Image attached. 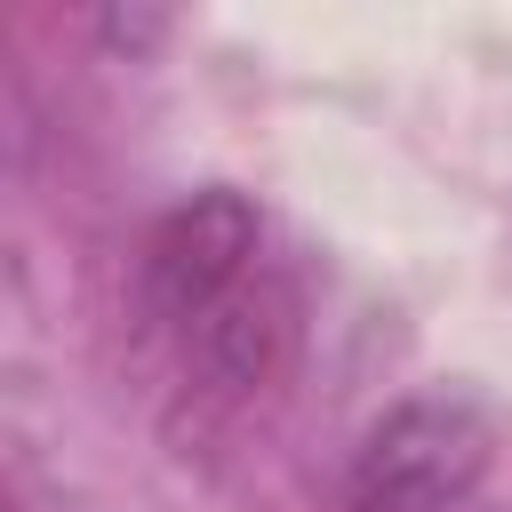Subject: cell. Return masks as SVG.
Wrapping results in <instances>:
<instances>
[{
    "label": "cell",
    "instance_id": "7a4b0ae2",
    "mask_svg": "<svg viewBox=\"0 0 512 512\" xmlns=\"http://www.w3.org/2000/svg\"><path fill=\"white\" fill-rule=\"evenodd\" d=\"M488 424L464 400H400L352 456L336 512H480Z\"/></svg>",
    "mask_w": 512,
    "mask_h": 512
},
{
    "label": "cell",
    "instance_id": "6da1fadb",
    "mask_svg": "<svg viewBox=\"0 0 512 512\" xmlns=\"http://www.w3.org/2000/svg\"><path fill=\"white\" fill-rule=\"evenodd\" d=\"M144 312L184 360V376L216 400H264L288 384L304 352V296L272 256V224L240 192L176 200L144 240Z\"/></svg>",
    "mask_w": 512,
    "mask_h": 512
}]
</instances>
